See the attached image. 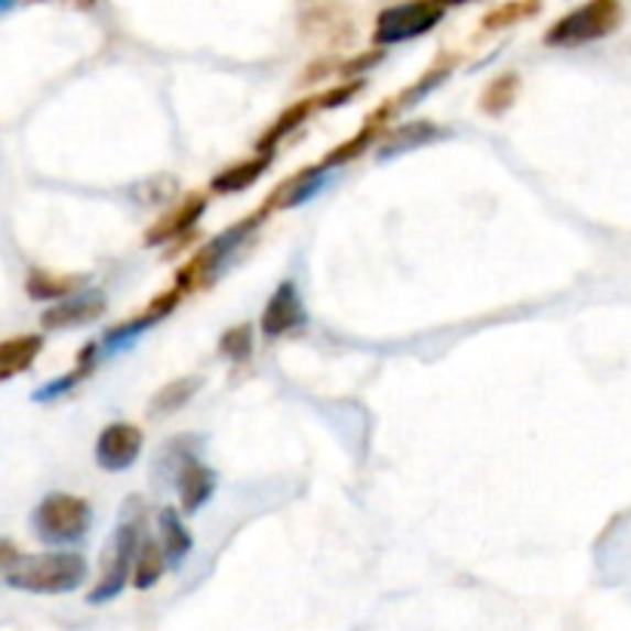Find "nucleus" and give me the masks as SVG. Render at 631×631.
Returning <instances> with one entry per match:
<instances>
[{"label":"nucleus","mask_w":631,"mask_h":631,"mask_svg":"<svg viewBox=\"0 0 631 631\" xmlns=\"http://www.w3.org/2000/svg\"><path fill=\"white\" fill-rule=\"evenodd\" d=\"M75 284V278H50V274L34 271L29 278V296L31 300H56V296H68Z\"/></svg>","instance_id":"obj_19"},{"label":"nucleus","mask_w":631,"mask_h":631,"mask_svg":"<svg viewBox=\"0 0 631 631\" xmlns=\"http://www.w3.org/2000/svg\"><path fill=\"white\" fill-rule=\"evenodd\" d=\"M176 487H179L182 511L192 514L216 493V475L207 466H200L195 456H185V463L176 471Z\"/></svg>","instance_id":"obj_9"},{"label":"nucleus","mask_w":631,"mask_h":631,"mask_svg":"<svg viewBox=\"0 0 631 631\" xmlns=\"http://www.w3.org/2000/svg\"><path fill=\"white\" fill-rule=\"evenodd\" d=\"M87 579V561L80 555H31L15 557L7 573V586L34 595L75 591Z\"/></svg>","instance_id":"obj_1"},{"label":"nucleus","mask_w":631,"mask_h":631,"mask_svg":"<svg viewBox=\"0 0 631 631\" xmlns=\"http://www.w3.org/2000/svg\"><path fill=\"white\" fill-rule=\"evenodd\" d=\"M437 135H440V130H437L435 123H425V121L406 123V127H401V130H394V133L389 135V142L379 149V161L394 157V154H404L406 149H420V145H425V142L437 139Z\"/></svg>","instance_id":"obj_12"},{"label":"nucleus","mask_w":631,"mask_h":631,"mask_svg":"<svg viewBox=\"0 0 631 631\" xmlns=\"http://www.w3.org/2000/svg\"><path fill=\"white\" fill-rule=\"evenodd\" d=\"M324 173H327V166L324 164L317 166V170H305L302 176H296L290 185H284L286 195L281 204H284V207H300V204H305L308 197L320 192V185H324Z\"/></svg>","instance_id":"obj_17"},{"label":"nucleus","mask_w":631,"mask_h":631,"mask_svg":"<svg viewBox=\"0 0 631 631\" xmlns=\"http://www.w3.org/2000/svg\"><path fill=\"white\" fill-rule=\"evenodd\" d=\"M133 564H135V588H151L157 579H161V573L166 570L164 548H161L157 542L139 540Z\"/></svg>","instance_id":"obj_15"},{"label":"nucleus","mask_w":631,"mask_h":631,"mask_svg":"<svg viewBox=\"0 0 631 631\" xmlns=\"http://www.w3.org/2000/svg\"><path fill=\"white\" fill-rule=\"evenodd\" d=\"M41 348H44L41 336H15V339L0 342V382L25 373L34 358L41 355Z\"/></svg>","instance_id":"obj_10"},{"label":"nucleus","mask_w":631,"mask_h":631,"mask_svg":"<svg viewBox=\"0 0 631 631\" xmlns=\"http://www.w3.org/2000/svg\"><path fill=\"white\" fill-rule=\"evenodd\" d=\"M514 90H518V77L514 75L497 77L481 96V108L483 111H490V115H502V111L514 102Z\"/></svg>","instance_id":"obj_18"},{"label":"nucleus","mask_w":631,"mask_h":631,"mask_svg":"<svg viewBox=\"0 0 631 631\" xmlns=\"http://www.w3.org/2000/svg\"><path fill=\"white\" fill-rule=\"evenodd\" d=\"M622 22V7L619 0H588L586 7L573 10L570 15H564L561 22H555L545 44L548 46H579L601 41L607 34H613Z\"/></svg>","instance_id":"obj_2"},{"label":"nucleus","mask_w":631,"mask_h":631,"mask_svg":"<svg viewBox=\"0 0 631 631\" xmlns=\"http://www.w3.org/2000/svg\"><path fill=\"white\" fill-rule=\"evenodd\" d=\"M200 389V377L179 379V382H170L164 391H157V398L151 401V413H176L179 406H185L192 401V394Z\"/></svg>","instance_id":"obj_16"},{"label":"nucleus","mask_w":631,"mask_h":631,"mask_svg":"<svg viewBox=\"0 0 631 631\" xmlns=\"http://www.w3.org/2000/svg\"><path fill=\"white\" fill-rule=\"evenodd\" d=\"M219 348L226 351L231 361H247V358H250V351H253V336H250V327L241 324V327L228 330L226 336H222Z\"/></svg>","instance_id":"obj_22"},{"label":"nucleus","mask_w":631,"mask_h":631,"mask_svg":"<svg viewBox=\"0 0 631 631\" xmlns=\"http://www.w3.org/2000/svg\"><path fill=\"white\" fill-rule=\"evenodd\" d=\"M530 10H533V0H526V3H511V7H502V10H497V13L490 15L483 25H487V29H499V25H509V22L524 19Z\"/></svg>","instance_id":"obj_23"},{"label":"nucleus","mask_w":631,"mask_h":631,"mask_svg":"<svg viewBox=\"0 0 631 631\" xmlns=\"http://www.w3.org/2000/svg\"><path fill=\"white\" fill-rule=\"evenodd\" d=\"M157 526H161V542H164L166 567H179L182 561L188 557V552H192V545H195V542H192V533L185 530L179 511L176 509L161 511Z\"/></svg>","instance_id":"obj_11"},{"label":"nucleus","mask_w":631,"mask_h":631,"mask_svg":"<svg viewBox=\"0 0 631 631\" xmlns=\"http://www.w3.org/2000/svg\"><path fill=\"white\" fill-rule=\"evenodd\" d=\"M106 312V293L99 290H87L80 296L53 305L50 312H44L41 324L46 330H65V327H80V324H90L96 317Z\"/></svg>","instance_id":"obj_8"},{"label":"nucleus","mask_w":631,"mask_h":631,"mask_svg":"<svg viewBox=\"0 0 631 631\" xmlns=\"http://www.w3.org/2000/svg\"><path fill=\"white\" fill-rule=\"evenodd\" d=\"M312 108H315V102H312V99H305V102H300V106H293V108H290V111H284V118L274 123L269 133L262 135L259 149H262V151L274 149V145H278V142H281V139H284V135L290 133L293 127H296V123L305 121V115H308Z\"/></svg>","instance_id":"obj_20"},{"label":"nucleus","mask_w":631,"mask_h":631,"mask_svg":"<svg viewBox=\"0 0 631 631\" xmlns=\"http://www.w3.org/2000/svg\"><path fill=\"white\" fill-rule=\"evenodd\" d=\"M305 324V308H302L300 293L293 281H284L271 293L269 305L262 312V333L265 336H284V333L296 330Z\"/></svg>","instance_id":"obj_7"},{"label":"nucleus","mask_w":631,"mask_h":631,"mask_svg":"<svg viewBox=\"0 0 631 631\" xmlns=\"http://www.w3.org/2000/svg\"><path fill=\"white\" fill-rule=\"evenodd\" d=\"M200 213H204V197H188L179 210L170 213V219H164L157 228H151L149 243H164L182 235V231H188L200 219Z\"/></svg>","instance_id":"obj_14"},{"label":"nucleus","mask_w":631,"mask_h":631,"mask_svg":"<svg viewBox=\"0 0 631 631\" xmlns=\"http://www.w3.org/2000/svg\"><path fill=\"white\" fill-rule=\"evenodd\" d=\"M90 355H93V346H87V351H84V358H80V367H77L75 373L53 379L50 385H44V389H41V391H34V401H53V398H59V394H65V391L75 389L77 382H80V379L87 377V373H90V370H93Z\"/></svg>","instance_id":"obj_21"},{"label":"nucleus","mask_w":631,"mask_h":631,"mask_svg":"<svg viewBox=\"0 0 631 631\" xmlns=\"http://www.w3.org/2000/svg\"><path fill=\"white\" fill-rule=\"evenodd\" d=\"M444 19V0H410L401 7L382 10L377 19V44H401L432 31Z\"/></svg>","instance_id":"obj_5"},{"label":"nucleus","mask_w":631,"mask_h":631,"mask_svg":"<svg viewBox=\"0 0 631 631\" xmlns=\"http://www.w3.org/2000/svg\"><path fill=\"white\" fill-rule=\"evenodd\" d=\"M93 511L90 502L72 493H50V497L34 509L31 524L37 530V536L53 545L84 540V533L90 530Z\"/></svg>","instance_id":"obj_3"},{"label":"nucleus","mask_w":631,"mask_h":631,"mask_svg":"<svg viewBox=\"0 0 631 631\" xmlns=\"http://www.w3.org/2000/svg\"><path fill=\"white\" fill-rule=\"evenodd\" d=\"M15 3H19V0H0V15L10 13V10H13Z\"/></svg>","instance_id":"obj_26"},{"label":"nucleus","mask_w":631,"mask_h":631,"mask_svg":"<svg viewBox=\"0 0 631 631\" xmlns=\"http://www.w3.org/2000/svg\"><path fill=\"white\" fill-rule=\"evenodd\" d=\"M444 3H468V0H444Z\"/></svg>","instance_id":"obj_27"},{"label":"nucleus","mask_w":631,"mask_h":631,"mask_svg":"<svg viewBox=\"0 0 631 631\" xmlns=\"http://www.w3.org/2000/svg\"><path fill=\"white\" fill-rule=\"evenodd\" d=\"M142 453V432L130 422H115L102 428V435L96 440V463L106 471H123L139 459Z\"/></svg>","instance_id":"obj_6"},{"label":"nucleus","mask_w":631,"mask_h":631,"mask_svg":"<svg viewBox=\"0 0 631 631\" xmlns=\"http://www.w3.org/2000/svg\"><path fill=\"white\" fill-rule=\"evenodd\" d=\"M269 170V154L265 157H259V161H247V164H235L222 170L216 179H213V192H219V195H235V192H243V188H250L262 173Z\"/></svg>","instance_id":"obj_13"},{"label":"nucleus","mask_w":631,"mask_h":631,"mask_svg":"<svg viewBox=\"0 0 631 631\" xmlns=\"http://www.w3.org/2000/svg\"><path fill=\"white\" fill-rule=\"evenodd\" d=\"M139 521H121L115 526V536L108 542L102 557V579L90 591V603H106L121 595L127 576L133 570L135 548H139Z\"/></svg>","instance_id":"obj_4"},{"label":"nucleus","mask_w":631,"mask_h":631,"mask_svg":"<svg viewBox=\"0 0 631 631\" xmlns=\"http://www.w3.org/2000/svg\"><path fill=\"white\" fill-rule=\"evenodd\" d=\"M15 557H19V552H15L13 545H10V542H0V570H3V567H10Z\"/></svg>","instance_id":"obj_25"},{"label":"nucleus","mask_w":631,"mask_h":631,"mask_svg":"<svg viewBox=\"0 0 631 631\" xmlns=\"http://www.w3.org/2000/svg\"><path fill=\"white\" fill-rule=\"evenodd\" d=\"M355 90H358V84H351V87H346L342 93H330L327 99H320V106H339V102L351 99V96H355Z\"/></svg>","instance_id":"obj_24"}]
</instances>
